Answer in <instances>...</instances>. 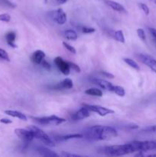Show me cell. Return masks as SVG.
<instances>
[{"mask_svg":"<svg viewBox=\"0 0 156 157\" xmlns=\"http://www.w3.org/2000/svg\"><path fill=\"white\" fill-rule=\"evenodd\" d=\"M102 150L105 154L113 156H124V155L134 153V150L132 147L131 144L105 147L102 149Z\"/></svg>","mask_w":156,"mask_h":157,"instance_id":"obj_1","label":"cell"},{"mask_svg":"<svg viewBox=\"0 0 156 157\" xmlns=\"http://www.w3.org/2000/svg\"><path fill=\"white\" fill-rule=\"evenodd\" d=\"M28 129L30 130H32L35 138L38 139L39 140H41V142L44 143V144L48 146V147H53L55 146V144L53 141V140H52L48 135L46 134V133H44V130L38 128V127H35V126H29Z\"/></svg>","mask_w":156,"mask_h":157,"instance_id":"obj_2","label":"cell"},{"mask_svg":"<svg viewBox=\"0 0 156 157\" xmlns=\"http://www.w3.org/2000/svg\"><path fill=\"white\" fill-rule=\"evenodd\" d=\"M134 152H146L156 149V141L135 140L130 143Z\"/></svg>","mask_w":156,"mask_h":157,"instance_id":"obj_3","label":"cell"},{"mask_svg":"<svg viewBox=\"0 0 156 157\" xmlns=\"http://www.w3.org/2000/svg\"><path fill=\"white\" fill-rule=\"evenodd\" d=\"M102 126L95 125L87 127L83 130V137H85L90 140H101V132Z\"/></svg>","mask_w":156,"mask_h":157,"instance_id":"obj_4","label":"cell"},{"mask_svg":"<svg viewBox=\"0 0 156 157\" xmlns=\"http://www.w3.org/2000/svg\"><path fill=\"white\" fill-rule=\"evenodd\" d=\"M34 120L41 125H60L63 123L66 122V120L64 118L59 117L55 115H51L49 117H34Z\"/></svg>","mask_w":156,"mask_h":157,"instance_id":"obj_5","label":"cell"},{"mask_svg":"<svg viewBox=\"0 0 156 157\" xmlns=\"http://www.w3.org/2000/svg\"><path fill=\"white\" fill-rule=\"evenodd\" d=\"M84 106L87 107L91 112L98 113V114L101 117H105L108 114H112V113H115L114 110H111V109L106 108V107H102V106L99 105H89V104H84Z\"/></svg>","mask_w":156,"mask_h":157,"instance_id":"obj_6","label":"cell"},{"mask_svg":"<svg viewBox=\"0 0 156 157\" xmlns=\"http://www.w3.org/2000/svg\"><path fill=\"white\" fill-rule=\"evenodd\" d=\"M15 133L17 135L18 137H19L20 139L24 143H29L31 142L32 140L35 139L33 133H32V130H30L29 129L28 130L21 128L15 129Z\"/></svg>","mask_w":156,"mask_h":157,"instance_id":"obj_7","label":"cell"},{"mask_svg":"<svg viewBox=\"0 0 156 157\" xmlns=\"http://www.w3.org/2000/svg\"><path fill=\"white\" fill-rule=\"evenodd\" d=\"M118 136L117 130L112 127L102 126V132H101V140H107L111 138L116 137Z\"/></svg>","mask_w":156,"mask_h":157,"instance_id":"obj_8","label":"cell"},{"mask_svg":"<svg viewBox=\"0 0 156 157\" xmlns=\"http://www.w3.org/2000/svg\"><path fill=\"white\" fill-rule=\"evenodd\" d=\"M139 58L140 61H142L143 64H145L147 67H149L154 73L156 74V59L152 58L150 55H143L141 54L139 55Z\"/></svg>","mask_w":156,"mask_h":157,"instance_id":"obj_9","label":"cell"},{"mask_svg":"<svg viewBox=\"0 0 156 157\" xmlns=\"http://www.w3.org/2000/svg\"><path fill=\"white\" fill-rule=\"evenodd\" d=\"M54 64L59 69L60 71L64 75H68L70 74V68L67 61H64L61 57H57L54 59Z\"/></svg>","mask_w":156,"mask_h":157,"instance_id":"obj_10","label":"cell"},{"mask_svg":"<svg viewBox=\"0 0 156 157\" xmlns=\"http://www.w3.org/2000/svg\"><path fill=\"white\" fill-rule=\"evenodd\" d=\"M53 18L58 24L64 25L67 21V15L64 12L62 9H58L57 10L54 11L53 12Z\"/></svg>","mask_w":156,"mask_h":157,"instance_id":"obj_11","label":"cell"},{"mask_svg":"<svg viewBox=\"0 0 156 157\" xmlns=\"http://www.w3.org/2000/svg\"><path fill=\"white\" fill-rule=\"evenodd\" d=\"M90 114H91V111L87 107L84 106L79 110H77L76 113H73V119L74 121H80V120H84L89 117Z\"/></svg>","mask_w":156,"mask_h":157,"instance_id":"obj_12","label":"cell"},{"mask_svg":"<svg viewBox=\"0 0 156 157\" xmlns=\"http://www.w3.org/2000/svg\"><path fill=\"white\" fill-rule=\"evenodd\" d=\"M93 81L94 84H97V85L99 86V87H101V88L104 89V90H109V91L113 92L114 85H113L112 83L109 82V81H106V80L99 79V78H94V79H93Z\"/></svg>","mask_w":156,"mask_h":157,"instance_id":"obj_13","label":"cell"},{"mask_svg":"<svg viewBox=\"0 0 156 157\" xmlns=\"http://www.w3.org/2000/svg\"><path fill=\"white\" fill-rule=\"evenodd\" d=\"M106 4L110 6L113 10L116 11V12H121V13H126V10H125V8L122 5L119 4V2H117L112 1V0H106Z\"/></svg>","mask_w":156,"mask_h":157,"instance_id":"obj_14","label":"cell"},{"mask_svg":"<svg viewBox=\"0 0 156 157\" xmlns=\"http://www.w3.org/2000/svg\"><path fill=\"white\" fill-rule=\"evenodd\" d=\"M44 58H45V53L41 50H37L32 55V61L35 64H41Z\"/></svg>","mask_w":156,"mask_h":157,"instance_id":"obj_15","label":"cell"},{"mask_svg":"<svg viewBox=\"0 0 156 157\" xmlns=\"http://www.w3.org/2000/svg\"><path fill=\"white\" fill-rule=\"evenodd\" d=\"M37 152L39 153L40 155L43 156H46V157H58L59 156L58 154H57L56 153H54L52 150H49V149L46 148V147H38L36 148Z\"/></svg>","mask_w":156,"mask_h":157,"instance_id":"obj_16","label":"cell"},{"mask_svg":"<svg viewBox=\"0 0 156 157\" xmlns=\"http://www.w3.org/2000/svg\"><path fill=\"white\" fill-rule=\"evenodd\" d=\"M82 133H73V134L64 135V136H56V140L60 142H64V141L70 140L73 139H78V138H82Z\"/></svg>","mask_w":156,"mask_h":157,"instance_id":"obj_17","label":"cell"},{"mask_svg":"<svg viewBox=\"0 0 156 157\" xmlns=\"http://www.w3.org/2000/svg\"><path fill=\"white\" fill-rule=\"evenodd\" d=\"M5 113L9 116L12 117H15L18 118V119L21 120V121H27V117L23 113L19 111H17V110H8L5 111Z\"/></svg>","mask_w":156,"mask_h":157,"instance_id":"obj_18","label":"cell"},{"mask_svg":"<svg viewBox=\"0 0 156 157\" xmlns=\"http://www.w3.org/2000/svg\"><path fill=\"white\" fill-rule=\"evenodd\" d=\"M6 41L9 45H10L12 48H16L17 45L15 44V38H16V35L14 32H9L6 34Z\"/></svg>","mask_w":156,"mask_h":157,"instance_id":"obj_19","label":"cell"},{"mask_svg":"<svg viewBox=\"0 0 156 157\" xmlns=\"http://www.w3.org/2000/svg\"><path fill=\"white\" fill-rule=\"evenodd\" d=\"M73 81L70 78H66L58 84V87L61 89H70L73 87Z\"/></svg>","mask_w":156,"mask_h":157,"instance_id":"obj_20","label":"cell"},{"mask_svg":"<svg viewBox=\"0 0 156 157\" xmlns=\"http://www.w3.org/2000/svg\"><path fill=\"white\" fill-rule=\"evenodd\" d=\"M86 94H88L90 96H94V97H102V90H99L98 88H90L85 90Z\"/></svg>","mask_w":156,"mask_h":157,"instance_id":"obj_21","label":"cell"},{"mask_svg":"<svg viewBox=\"0 0 156 157\" xmlns=\"http://www.w3.org/2000/svg\"><path fill=\"white\" fill-rule=\"evenodd\" d=\"M64 35L65 37L69 40H72V41H75L78 38V35L74 30L72 29H69V30H66L64 32Z\"/></svg>","mask_w":156,"mask_h":157,"instance_id":"obj_22","label":"cell"},{"mask_svg":"<svg viewBox=\"0 0 156 157\" xmlns=\"http://www.w3.org/2000/svg\"><path fill=\"white\" fill-rule=\"evenodd\" d=\"M123 61L128 64V66H130L131 67H132L133 69L136 71L140 70V67H139V65L134 61V60L131 59V58H124Z\"/></svg>","mask_w":156,"mask_h":157,"instance_id":"obj_23","label":"cell"},{"mask_svg":"<svg viewBox=\"0 0 156 157\" xmlns=\"http://www.w3.org/2000/svg\"><path fill=\"white\" fill-rule=\"evenodd\" d=\"M114 37L116 41L121 43H125V37H124L123 32L122 30H118L115 32Z\"/></svg>","mask_w":156,"mask_h":157,"instance_id":"obj_24","label":"cell"},{"mask_svg":"<svg viewBox=\"0 0 156 157\" xmlns=\"http://www.w3.org/2000/svg\"><path fill=\"white\" fill-rule=\"evenodd\" d=\"M113 92H114L115 94H116L117 95H119V97H124L125 94V89L123 88L121 86H115L113 87Z\"/></svg>","mask_w":156,"mask_h":157,"instance_id":"obj_25","label":"cell"},{"mask_svg":"<svg viewBox=\"0 0 156 157\" xmlns=\"http://www.w3.org/2000/svg\"><path fill=\"white\" fill-rule=\"evenodd\" d=\"M69 64V67H70V69H72L73 71H74L76 73H80L81 72V68L80 67V66L78 64H75V63L71 62V61H67Z\"/></svg>","mask_w":156,"mask_h":157,"instance_id":"obj_26","label":"cell"},{"mask_svg":"<svg viewBox=\"0 0 156 157\" xmlns=\"http://www.w3.org/2000/svg\"><path fill=\"white\" fill-rule=\"evenodd\" d=\"M0 59L4 60V61H10V58H9V55H8V53L2 48H0Z\"/></svg>","mask_w":156,"mask_h":157,"instance_id":"obj_27","label":"cell"},{"mask_svg":"<svg viewBox=\"0 0 156 157\" xmlns=\"http://www.w3.org/2000/svg\"><path fill=\"white\" fill-rule=\"evenodd\" d=\"M137 34H138V36L139 37V38H140L142 41H146V35H145V32L143 29H137Z\"/></svg>","mask_w":156,"mask_h":157,"instance_id":"obj_28","label":"cell"},{"mask_svg":"<svg viewBox=\"0 0 156 157\" xmlns=\"http://www.w3.org/2000/svg\"><path fill=\"white\" fill-rule=\"evenodd\" d=\"M11 20V16L8 13L0 14V21H5V22H9Z\"/></svg>","mask_w":156,"mask_h":157,"instance_id":"obj_29","label":"cell"},{"mask_svg":"<svg viewBox=\"0 0 156 157\" xmlns=\"http://www.w3.org/2000/svg\"><path fill=\"white\" fill-rule=\"evenodd\" d=\"M142 131L148 133H155L156 134V125L151 126V127H148L146 128H144Z\"/></svg>","mask_w":156,"mask_h":157,"instance_id":"obj_30","label":"cell"},{"mask_svg":"<svg viewBox=\"0 0 156 157\" xmlns=\"http://www.w3.org/2000/svg\"><path fill=\"white\" fill-rule=\"evenodd\" d=\"M63 45H64V47L66 49H67V51H69V52H71V53H73V54H76V49L74 48L73 47V46H71V45H70V44H68V43H67V42H65V41H64V42H63Z\"/></svg>","mask_w":156,"mask_h":157,"instance_id":"obj_31","label":"cell"},{"mask_svg":"<svg viewBox=\"0 0 156 157\" xmlns=\"http://www.w3.org/2000/svg\"><path fill=\"white\" fill-rule=\"evenodd\" d=\"M139 7L141 8V9L142 10V12L145 14L146 15H149V8L147 6L146 4H144V3H139Z\"/></svg>","mask_w":156,"mask_h":157,"instance_id":"obj_32","label":"cell"},{"mask_svg":"<svg viewBox=\"0 0 156 157\" xmlns=\"http://www.w3.org/2000/svg\"><path fill=\"white\" fill-rule=\"evenodd\" d=\"M41 66H42V67L45 69V70L47 71H50L51 70V65H50V64H49L47 61H46L44 59L43 60L42 62L41 63Z\"/></svg>","mask_w":156,"mask_h":157,"instance_id":"obj_33","label":"cell"},{"mask_svg":"<svg viewBox=\"0 0 156 157\" xmlns=\"http://www.w3.org/2000/svg\"><path fill=\"white\" fill-rule=\"evenodd\" d=\"M95 31H96V29H95L94 28L86 27V26H84V27L82 28V32H84V33H86V34L93 33V32H94Z\"/></svg>","mask_w":156,"mask_h":157,"instance_id":"obj_34","label":"cell"},{"mask_svg":"<svg viewBox=\"0 0 156 157\" xmlns=\"http://www.w3.org/2000/svg\"><path fill=\"white\" fill-rule=\"evenodd\" d=\"M61 156L64 157H78V156H82L81 155L78 154H73V153H67V152H62L61 153Z\"/></svg>","mask_w":156,"mask_h":157,"instance_id":"obj_35","label":"cell"},{"mask_svg":"<svg viewBox=\"0 0 156 157\" xmlns=\"http://www.w3.org/2000/svg\"><path fill=\"white\" fill-rule=\"evenodd\" d=\"M148 30H149V32L151 35V36L156 41V29H154V28H148Z\"/></svg>","mask_w":156,"mask_h":157,"instance_id":"obj_36","label":"cell"},{"mask_svg":"<svg viewBox=\"0 0 156 157\" xmlns=\"http://www.w3.org/2000/svg\"><path fill=\"white\" fill-rule=\"evenodd\" d=\"M0 123L4 124H12V121H11L10 119H8V118H2V119L0 120Z\"/></svg>","mask_w":156,"mask_h":157,"instance_id":"obj_37","label":"cell"},{"mask_svg":"<svg viewBox=\"0 0 156 157\" xmlns=\"http://www.w3.org/2000/svg\"><path fill=\"white\" fill-rule=\"evenodd\" d=\"M101 74H102V75H104L105 77H106V78H114V75H112V74H110V73H108L107 71H102L101 72Z\"/></svg>","mask_w":156,"mask_h":157,"instance_id":"obj_38","label":"cell"},{"mask_svg":"<svg viewBox=\"0 0 156 157\" xmlns=\"http://www.w3.org/2000/svg\"><path fill=\"white\" fill-rule=\"evenodd\" d=\"M127 128H129L131 130H136V129H139V126L136 125L135 124H130L129 125H127Z\"/></svg>","mask_w":156,"mask_h":157,"instance_id":"obj_39","label":"cell"},{"mask_svg":"<svg viewBox=\"0 0 156 157\" xmlns=\"http://www.w3.org/2000/svg\"><path fill=\"white\" fill-rule=\"evenodd\" d=\"M67 1H68V0H57L58 3H59V4H64V3L67 2Z\"/></svg>","mask_w":156,"mask_h":157,"instance_id":"obj_40","label":"cell"},{"mask_svg":"<svg viewBox=\"0 0 156 157\" xmlns=\"http://www.w3.org/2000/svg\"><path fill=\"white\" fill-rule=\"evenodd\" d=\"M148 156H156V154H151V155H148Z\"/></svg>","mask_w":156,"mask_h":157,"instance_id":"obj_41","label":"cell"},{"mask_svg":"<svg viewBox=\"0 0 156 157\" xmlns=\"http://www.w3.org/2000/svg\"><path fill=\"white\" fill-rule=\"evenodd\" d=\"M154 2H155V3H156V0H154Z\"/></svg>","mask_w":156,"mask_h":157,"instance_id":"obj_42","label":"cell"}]
</instances>
